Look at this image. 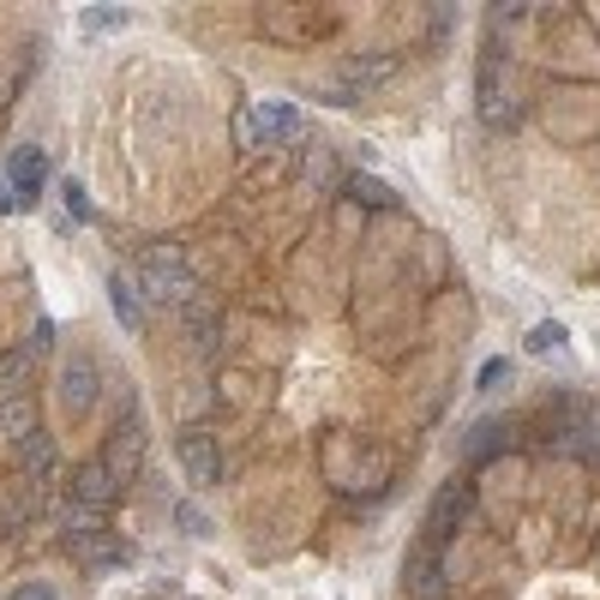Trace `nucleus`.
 Instances as JSON below:
<instances>
[{
    "mask_svg": "<svg viewBox=\"0 0 600 600\" xmlns=\"http://www.w3.org/2000/svg\"><path fill=\"white\" fill-rule=\"evenodd\" d=\"M138 288H145L150 301H193V264H186V252L174 247V240H157V247L138 252Z\"/></svg>",
    "mask_w": 600,
    "mask_h": 600,
    "instance_id": "f257e3e1",
    "label": "nucleus"
},
{
    "mask_svg": "<svg viewBox=\"0 0 600 600\" xmlns=\"http://www.w3.org/2000/svg\"><path fill=\"white\" fill-rule=\"evenodd\" d=\"M67 553L79 558L84 570H109V565H121V558H126V546H121V534H114V529H102V522H97V510H79V517H67Z\"/></svg>",
    "mask_w": 600,
    "mask_h": 600,
    "instance_id": "f03ea898",
    "label": "nucleus"
},
{
    "mask_svg": "<svg viewBox=\"0 0 600 600\" xmlns=\"http://www.w3.org/2000/svg\"><path fill=\"white\" fill-rule=\"evenodd\" d=\"M240 138L259 145V150L295 145V138H301V109H295V102H259V109L240 114Z\"/></svg>",
    "mask_w": 600,
    "mask_h": 600,
    "instance_id": "7ed1b4c3",
    "label": "nucleus"
},
{
    "mask_svg": "<svg viewBox=\"0 0 600 600\" xmlns=\"http://www.w3.org/2000/svg\"><path fill=\"white\" fill-rule=\"evenodd\" d=\"M390 72H397V60H390V55H354V60H342V67H337V84H330V102L366 97L373 84H385Z\"/></svg>",
    "mask_w": 600,
    "mask_h": 600,
    "instance_id": "20e7f679",
    "label": "nucleus"
},
{
    "mask_svg": "<svg viewBox=\"0 0 600 600\" xmlns=\"http://www.w3.org/2000/svg\"><path fill=\"white\" fill-rule=\"evenodd\" d=\"M408 595L415 600H451V582H444V558L432 541H420L408 553Z\"/></svg>",
    "mask_w": 600,
    "mask_h": 600,
    "instance_id": "39448f33",
    "label": "nucleus"
},
{
    "mask_svg": "<svg viewBox=\"0 0 600 600\" xmlns=\"http://www.w3.org/2000/svg\"><path fill=\"white\" fill-rule=\"evenodd\" d=\"M102 468H109L114 480H133L138 468H145V427L138 420H126V427H114V439H109V451H102Z\"/></svg>",
    "mask_w": 600,
    "mask_h": 600,
    "instance_id": "423d86ee",
    "label": "nucleus"
},
{
    "mask_svg": "<svg viewBox=\"0 0 600 600\" xmlns=\"http://www.w3.org/2000/svg\"><path fill=\"white\" fill-rule=\"evenodd\" d=\"M468 510H475V493H468V480H451V487H439V499L427 510V529L432 541H444V534H456L468 522Z\"/></svg>",
    "mask_w": 600,
    "mask_h": 600,
    "instance_id": "0eeeda50",
    "label": "nucleus"
},
{
    "mask_svg": "<svg viewBox=\"0 0 600 600\" xmlns=\"http://www.w3.org/2000/svg\"><path fill=\"white\" fill-rule=\"evenodd\" d=\"M181 468L193 487H216V475H223V451H216L211 432H181Z\"/></svg>",
    "mask_w": 600,
    "mask_h": 600,
    "instance_id": "6e6552de",
    "label": "nucleus"
},
{
    "mask_svg": "<svg viewBox=\"0 0 600 600\" xmlns=\"http://www.w3.org/2000/svg\"><path fill=\"white\" fill-rule=\"evenodd\" d=\"M43 181H48V157L36 145L12 150V199L24 204V211H36V199H43Z\"/></svg>",
    "mask_w": 600,
    "mask_h": 600,
    "instance_id": "1a4fd4ad",
    "label": "nucleus"
},
{
    "mask_svg": "<svg viewBox=\"0 0 600 600\" xmlns=\"http://www.w3.org/2000/svg\"><path fill=\"white\" fill-rule=\"evenodd\" d=\"M480 121H487L493 133L517 121V102H510V91L499 84V60H493V55L480 60Z\"/></svg>",
    "mask_w": 600,
    "mask_h": 600,
    "instance_id": "9d476101",
    "label": "nucleus"
},
{
    "mask_svg": "<svg viewBox=\"0 0 600 600\" xmlns=\"http://www.w3.org/2000/svg\"><path fill=\"white\" fill-rule=\"evenodd\" d=\"M60 403H67L72 415H84V408L97 403V361L91 354H72V361L60 366Z\"/></svg>",
    "mask_w": 600,
    "mask_h": 600,
    "instance_id": "9b49d317",
    "label": "nucleus"
},
{
    "mask_svg": "<svg viewBox=\"0 0 600 600\" xmlns=\"http://www.w3.org/2000/svg\"><path fill=\"white\" fill-rule=\"evenodd\" d=\"M114 493H121V480L102 468V456H97V463H84L79 475H72V505H79V510H109Z\"/></svg>",
    "mask_w": 600,
    "mask_h": 600,
    "instance_id": "f8f14e48",
    "label": "nucleus"
},
{
    "mask_svg": "<svg viewBox=\"0 0 600 600\" xmlns=\"http://www.w3.org/2000/svg\"><path fill=\"white\" fill-rule=\"evenodd\" d=\"M109 301H114V313H121L126 330H145V306H138V283H133V276L114 271L109 276Z\"/></svg>",
    "mask_w": 600,
    "mask_h": 600,
    "instance_id": "ddd939ff",
    "label": "nucleus"
},
{
    "mask_svg": "<svg viewBox=\"0 0 600 600\" xmlns=\"http://www.w3.org/2000/svg\"><path fill=\"white\" fill-rule=\"evenodd\" d=\"M19 463L31 480H48L55 475V444H48V432H31V439H19Z\"/></svg>",
    "mask_w": 600,
    "mask_h": 600,
    "instance_id": "4468645a",
    "label": "nucleus"
},
{
    "mask_svg": "<svg viewBox=\"0 0 600 600\" xmlns=\"http://www.w3.org/2000/svg\"><path fill=\"white\" fill-rule=\"evenodd\" d=\"M349 199H354V204H373V211H390V204H397V193H390L378 174H354V181H349Z\"/></svg>",
    "mask_w": 600,
    "mask_h": 600,
    "instance_id": "2eb2a0df",
    "label": "nucleus"
},
{
    "mask_svg": "<svg viewBox=\"0 0 600 600\" xmlns=\"http://www.w3.org/2000/svg\"><path fill=\"white\" fill-rule=\"evenodd\" d=\"M505 432H510L505 420H480V427L463 439V456H468V463H480V456H487L493 444H505Z\"/></svg>",
    "mask_w": 600,
    "mask_h": 600,
    "instance_id": "dca6fc26",
    "label": "nucleus"
},
{
    "mask_svg": "<svg viewBox=\"0 0 600 600\" xmlns=\"http://www.w3.org/2000/svg\"><path fill=\"white\" fill-rule=\"evenodd\" d=\"M0 427H7V432H19V439H31V432H36L31 397H12V403H0Z\"/></svg>",
    "mask_w": 600,
    "mask_h": 600,
    "instance_id": "f3484780",
    "label": "nucleus"
},
{
    "mask_svg": "<svg viewBox=\"0 0 600 600\" xmlns=\"http://www.w3.org/2000/svg\"><path fill=\"white\" fill-rule=\"evenodd\" d=\"M24 378H31V349L0 354V390H24Z\"/></svg>",
    "mask_w": 600,
    "mask_h": 600,
    "instance_id": "a211bd4d",
    "label": "nucleus"
},
{
    "mask_svg": "<svg viewBox=\"0 0 600 600\" xmlns=\"http://www.w3.org/2000/svg\"><path fill=\"white\" fill-rule=\"evenodd\" d=\"M558 342H565V325H558V318H546V325L529 330V354H546V349H558Z\"/></svg>",
    "mask_w": 600,
    "mask_h": 600,
    "instance_id": "6ab92c4d",
    "label": "nucleus"
},
{
    "mask_svg": "<svg viewBox=\"0 0 600 600\" xmlns=\"http://www.w3.org/2000/svg\"><path fill=\"white\" fill-rule=\"evenodd\" d=\"M60 199H67V216H72V223H91V199H84L79 181H60Z\"/></svg>",
    "mask_w": 600,
    "mask_h": 600,
    "instance_id": "aec40b11",
    "label": "nucleus"
},
{
    "mask_svg": "<svg viewBox=\"0 0 600 600\" xmlns=\"http://www.w3.org/2000/svg\"><path fill=\"white\" fill-rule=\"evenodd\" d=\"M126 24V12H114V7H91L84 12V31H121Z\"/></svg>",
    "mask_w": 600,
    "mask_h": 600,
    "instance_id": "412c9836",
    "label": "nucleus"
},
{
    "mask_svg": "<svg viewBox=\"0 0 600 600\" xmlns=\"http://www.w3.org/2000/svg\"><path fill=\"white\" fill-rule=\"evenodd\" d=\"M505 378H510V361H505V354H493V361L480 366V390H499Z\"/></svg>",
    "mask_w": 600,
    "mask_h": 600,
    "instance_id": "4be33fe9",
    "label": "nucleus"
},
{
    "mask_svg": "<svg viewBox=\"0 0 600 600\" xmlns=\"http://www.w3.org/2000/svg\"><path fill=\"white\" fill-rule=\"evenodd\" d=\"M48 342H55V325H48V318H36V330H31V354H36V349H48Z\"/></svg>",
    "mask_w": 600,
    "mask_h": 600,
    "instance_id": "5701e85b",
    "label": "nucleus"
},
{
    "mask_svg": "<svg viewBox=\"0 0 600 600\" xmlns=\"http://www.w3.org/2000/svg\"><path fill=\"white\" fill-rule=\"evenodd\" d=\"M12 600H55V589H48V582H31V589H19Z\"/></svg>",
    "mask_w": 600,
    "mask_h": 600,
    "instance_id": "b1692460",
    "label": "nucleus"
},
{
    "mask_svg": "<svg viewBox=\"0 0 600 600\" xmlns=\"http://www.w3.org/2000/svg\"><path fill=\"white\" fill-rule=\"evenodd\" d=\"M181 522H186V534H204V517H199L193 505H181Z\"/></svg>",
    "mask_w": 600,
    "mask_h": 600,
    "instance_id": "393cba45",
    "label": "nucleus"
},
{
    "mask_svg": "<svg viewBox=\"0 0 600 600\" xmlns=\"http://www.w3.org/2000/svg\"><path fill=\"white\" fill-rule=\"evenodd\" d=\"M7 211H19V199H12V186L0 181V216H7Z\"/></svg>",
    "mask_w": 600,
    "mask_h": 600,
    "instance_id": "a878e982",
    "label": "nucleus"
}]
</instances>
